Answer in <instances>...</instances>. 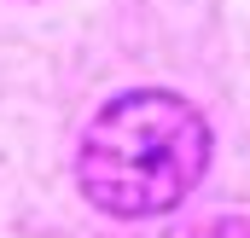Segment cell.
I'll use <instances>...</instances> for the list:
<instances>
[{"instance_id": "7a4b0ae2", "label": "cell", "mask_w": 250, "mask_h": 238, "mask_svg": "<svg viewBox=\"0 0 250 238\" xmlns=\"http://www.w3.org/2000/svg\"><path fill=\"white\" fill-rule=\"evenodd\" d=\"M192 238H250V221H209V227H198Z\"/></svg>"}, {"instance_id": "6da1fadb", "label": "cell", "mask_w": 250, "mask_h": 238, "mask_svg": "<svg viewBox=\"0 0 250 238\" xmlns=\"http://www.w3.org/2000/svg\"><path fill=\"white\" fill-rule=\"evenodd\" d=\"M209 169V128L187 99L140 87L111 99L82 134L76 180L105 215L146 221L187 198Z\"/></svg>"}]
</instances>
